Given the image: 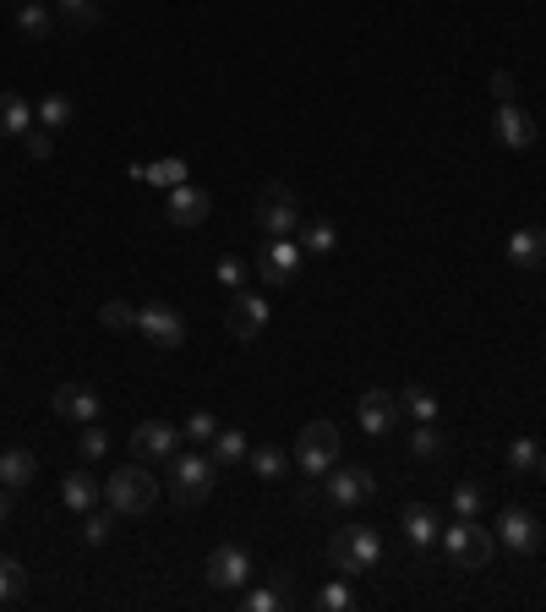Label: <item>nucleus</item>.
<instances>
[{
	"instance_id": "nucleus-1",
	"label": "nucleus",
	"mask_w": 546,
	"mask_h": 612,
	"mask_svg": "<svg viewBox=\"0 0 546 612\" xmlns=\"http://www.w3.org/2000/svg\"><path fill=\"white\" fill-rule=\"evenodd\" d=\"M383 564V536L372 525H339L334 542H328V569H339L345 580L350 575H372Z\"/></svg>"
},
{
	"instance_id": "nucleus-2",
	"label": "nucleus",
	"mask_w": 546,
	"mask_h": 612,
	"mask_svg": "<svg viewBox=\"0 0 546 612\" xmlns=\"http://www.w3.org/2000/svg\"><path fill=\"white\" fill-rule=\"evenodd\" d=\"M378 492V476L372 470H361V465H334V470H323L317 476V487L306 492V503H317V509H356V503H367Z\"/></svg>"
},
{
	"instance_id": "nucleus-3",
	"label": "nucleus",
	"mask_w": 546,
	"mask_h": 612,
	"mask_svg": "<svg viewBox=\"0 0 546 612\" xmlns=\"http://www.w3.org/2000/svg\"><path fill=\"white\" fill-rule=\"evenodd\" d=\"M105 498H110V509H116V514H148V509L159 503V481H153L148 459L121 465V470L105 481Z\"/></svg>"
},
{
	"instance_id": "nucleus-4",
	"label": "nucleus",
	"mask_w": 546,
	"mask_h": 612,
	"mask_svg": "<svg viewBox=\"0 0 546 612\" xmlns=\"http://www.w3.org/2000/svg\"><path fill=\"white\" fill-rule=\"evenodd\" d=\"M164 465H170V498H175L181 509H197V503H208V492H214V470H219L214 459L192 455V449H186V455L175 449V455L164 459Z\"/></svg>"
},
{
	"instance_id": "nucleus-5",
	"label": "nucleus",
	"mask_w": 546,
	"mask_h": 612,
	"mask_svg": "<svg viewBox=\"0 0 546 612\" xmlns=\"http://www.w3.org/2000/svg\"><path fill=\"white\" fill-rule=\"evenodd\" d=\"M437 547L448 553V564L454 569H481L487 558H492V531L487 525H476V520H443V536H437Z\"/></svg>"
},
{
	"instance_id": "nucleus-6",
	"label": "nucleus",
	"mask_w": 546,
	"mask_h": 612,
	"mask_svg": "<svg viewBox=\"0 0 546 612\" xmlns=\"http://www.w3.org/2000/svg\"><path fill=\"white\" fill-rule=\"evenodd\" d=\"M339 444H345V438H339V427H334V422H306V427H301V438H295V465L317 481L323 470H334V465H339Z\"/></svg>"
},
{
	"instance_id": "nucleus-7",
	"label": "nucleus",
	"mask_w": 546,
	"mask_h": 612,
	"mask_svg": "<svg viewBox=\"0 0 546 612\" xmlns=\"http://www.w3.org/2000/svg\"><path fill=\"white\" fill-rule=\"evenodd\" d=\"M203 575H208V586H214V591H247V586H252V575H258V564H252V553H247V547L225 542V547H214V553H208Z\"/></svg>"
},
{
	"instance_id": "nucleus-8",
	"label": "nucleus",
	"mask_w": 546,
	"mask_h": 612,
	"mask_svg": "<svg viewBox=\"0 0 546 612\" xmlns=\"http://www.w3.org/2000/svg\"><path fill=\"white\" fill-rule=\"evenodd\" d=\"M136 334H142L153 350H181V345H186V323H181V312L164 306V302L136 306Z\"/></svg>"
},
{
	"instance_id": "nucleus-9",
	"label": "nucleus",
	"mask_w": 546,
	"mask_h": 612,
	"mask_svg": "<svg viewBox=\"0 0 546 612\" xmlns=\"http://www.w3.org/2000/svg\"><path fill=\"white\" fill-rule=\"evenodd\" d=\"M258 225H263V236H290L295 241V230H301V208H295V192L290 186H263L258 192Z\"/></svg>"
},
{
	"instance_id": "nucleus-10",
	"label": "nucleus",
	"mask_w": 546,
	"mask_h": 612,
	"mask_svg": "<svg viewBox=\"0 0 546 612\" xmlns=\"http://www.w3.org/2000/svg\"><path fill=\"white\" fill-rule=\"evenodd\" d=\"M356 416H361V433L367 438H394V427H400V394L394 389H367L361 400H356Z\"/></svg>"
},
{
	"instance_id": "nucleus-11",
	"label": "nucleus",
	"mask_w": 546,
	"mask_h": 612,
	"mask_svg": "<svg viewBox=\"0 0 546 612\" xmlns=\"http://www.w3.org/2000/svg\"><path fill=\"white\" fill-rule=\"evenodd\" d=\"M225 328H230V339H241V345L263 339V328H269V302L252 296V291H236V296H230V312H225Z\"/></svg>"
},
{
	"instance_id": "nucleus-12",
	"label": "nucleus",
	"mask_w": 546,
	"mask_h": 612,
	"mask_svg": "<svg viewBox=\"0 0 546 612\" xmlns=\"http://www.w3.org/2000/svg\"><path fill=\"white\" fill-rule=\"evenodd\" d=\"M498 542H503L509 553L531 558V553L542 547V525H536V514H531V509H520V503H509V509L498 514Z\"/></svg>"
},
{
	"instance_id": "nucleus-13",
	"label": "nucleus",
	"mask_w": 546,
	"mask_h": 612,
	"mask_svg": "<svg viewBox=\"0 0 546 612\" xmlns=\"http://www.w3.org/2000/svg\"><path fill=\"white\" fill-rule=\"evenodd\" d=\"M492 138H498L503 149H536L542 132H536V116L509 99V105H498V116H492Z\"/></svg>"
},
{
	"instance_id": "nucleus-14",
	"label": "nucleus",
	"mask_w": 546,
	"mask_h": 612,
	"mask_svg": "<svg viewBox=\"0 0 546 612\" xmlns=\"http://www.w3.org/2000/svg\"><path fill=\"white\" fill-rule=\"evenodd\" d=\"M258 274L269 280V285H290L295 274H301V241H290V236H279V241H263V252H258Z\"/></svg>"
},
{
	"instance_id": "nucleus-15",
	"label": "nucleus",
	"mask_w": 546,
	"mask_h": 612,
	"mask_svg": "<svg viewBox=\"0 0 546 612\" xmlns=\"http://www.w3.org/2000/svg\"><path fill=\"white\" fill-rule=\"evenodd\" d=\"M164 214H170V225H181V230H192V225H203V219L214 214V197H208L203 186H192V181H181V186H170V203H164Z\"/></svg>"
},
{
	"instance_id": "nucleus-16",
	"label": "nucleus",
	"mask_w": 546,
	"mask_h": 612,
	"mask_svg": "<svg viewBox=\"0 0 546 612\" xmlns=\"http://www.w3.org/2000/svg\"><path fill=\"white\" fill-rule=\"evenodd\" d=\"M50 405H55V416H66V422H99V389H88V383H61L55 394H50Z\"/></svg>"
},
{
	"instance_id": "nucleus-17",
	"label": "nucleus",
	"mask_w": 546,
	"mask_h": 612,
	"mask_svg": "<svg viewBox=\"0 0 546 612\" xmlns=\"http://www.w3.org/2000/svg\"><path fill=\"white\" fill-rule=\"evenodd\" d=\"M175 449H181V427H170V422H136V433H132L136 459H170Z\"/></svg>"
},
{
	"instance_id": "nucleus-18",
	"label": "nucleus",
	"mask_w": 546,
	"mask_h": 612,
	"mask_svg": "<svg viewBox=\"0 0 546 612\" xmlns=\"http://www.w3.org/2000/svg\"><path fill=\"white\" fill-rule=\"evenodd\" d=\"M400 531H405L410 547H437V536H443V514H437L432 503H405V509H400Z\"/></svg>"
},
{
	"instance_id": "nucleus-19",
	"label": "nucleus",
	"mask_w": 546,
	"mask_h": 612,
	"mask_svg": "<svg viewBox=\"0 0 546 612\" xmlns=\"http://www.w3.org/2000/svg\"><path fill=\"white\" fill-rule=\"evenodd\" d=\"M509 263H514V269H542L546 263V236L536 225H520V230L509 236Z\"/></svg>"
},
{
	"instance_id": "nucleus-20",
	"label": "nucleus",
	"mask_w": 546,
	"mask_h": 612,
	"mask_svg": "<svg viewBox=\"0 0 546 612\" xmlns=\"http://www.w3.org/2000/svg\"><path fill=\"white\" fill-rule=\"evenodd\" d=\"M33 132V105L22 94H0V138H28Z\"/></svg>"
},
{
	"instance_id": "nucleus-21",
	"label": "nucleus",
	"mask_w": 546,
	"mask_h": 612,
	"mask_svg": "<svg viewBox=\"0 0 546 612\" xmlns=\"http://www.w3.org/2000/svg\"><path fill=\"white\" fill-rule=\"evenodd\" d=\"M33 116H39V127H44V132H66V127L77 121V105H72L66 94H44V99L33 105Z\"/></svg>"
},
{
	"instance_id": "nucleus-22",
	"label": "nucleus",
	"mask_w": 546,
	"mask_h": 612,
	"mask_svg": "<svg viewBox=\"0 0 546 612\" xmlns=\"http://www.w3.org/2000/svg\"><path fill=\"white\" fill-rule=\"evenodd\" d=\"M55 22L66 33H88L99 28V0H55Z\"/></svg>"
},
{
	"instance_id": "nucleus-23",
	"label": "nucleus",
	"mask_w": 546,
	"mask_h": 612,
	"mask_svg": "<svg viewBox=\"0 0 546 612\" xmlns=\"http://www.w3.org/2000/svg\"><path fill=\"white\" fill-rule=\"evenodd\" d=\"M61 492H66V509L88 514V509L99 503V476H88V470H72V476L61 481Z\"/></svg>"
},
{
	"instance_id": "nucleus-24",
	"label": "nucleus",
	"mask_w": 546,
	"mask_h": 612,
	"mask_svg": "<svg viewBox=\"0 0 546 612\" xmlns=\"http://www.w3.org/2000/svg\"><path fill=\"white\" fill-rule=\"evenodd\" d=\"M33 476H39V455L33 449H6L0 455V481L6 487H28Z\"/></svg>"
},
{
	"instance_id": "nucleus-25",
	"label": "nucleus",
	"mask_w": 546,
	"mask_h": 612,
	"mask_svg": "<svg viewBox=\"0 0 546 612\" xmlns=\"http://www.w3.org/2000/svg\"><path fill=\"white\" fill-rule=\"evenodd\" d=\"M17 33H22V39H50V33H55V17L44 11V0H28V6L17 11Z\"/></svg>"
},
{
	"instance_id": "nucleus-26",
	"label": "nucleus",
	"mask_w": 546,
	"mask_h": 612,
	"mask_svg": "<svg viewBox=\"0 0 546 612\" xmlns=\"http://www.w3.org/2000/svg\"><path fill=\"white\" fill-rule=\"evenodd\" d=\"M208 449H214V465H236V459H247V455H252L247 433H236V427H219Z\"/></svg>"
},
{
	"instance_id": "nucleus-27",
	"label": "nucleus",
	"mask_w": 546,
	"mask_h": 612,
	"mask_svg": "<svg viewBox=\"0 0 546 612\" xmlns=\"http://www.w3.org/2000/svg\"><path fill=\"white\" fill-rule=\"evenodd\" d=\"M136 181H153V186H181L186 181V159H159V164H132Z\"/></svg>"
},
{
	"instance_id": "nucleus-28",
	"label": "nucleus",
	"mask_w": 546,
	"mask_h": 612,
	"mask_svg": "<svg viewBox=\"0 0 546 612\" xmlns=\"http://www.w3.org/2000/svg\"><path fill=\"white\" fill-rule=\"evenodd\" d=\"M339 247V230L328 225V219H312L306 230H301V252H312V258H328Z\"/></svg>"
},
{
	"instance_id": "nucleus-29",
	"label": "nucleus",
	"mask_w": 546,
	"mask_h": 612,
	"mask_svg": "<svg viewBox=\"0 0 546 612\" xmlns=\"http://www.w3.org/2000/svg\"><path fill=\"white\" fill-rule=\"evenodd\" d=\"M410 455H415V459H443V455H448V438H443L432 422H421V427L410 433Z\"/></svg>"
},
{
	"instance_id": "nucleus-30",
	"label": "nucleus",
	"mask_w": 546,
	"mask_h": 612,
	"mask_svg": "<svg viewBox=\"0 0 546 612\" xmlns=\"http://www.w3.org/2000/svg\"><path fill=\"white\" fill-rule=\"evenodd\" d=\"M28 597V569L17 558H0V608L6 602H22Z\"/></svg>"
},
{
	"instance_id": "nucleus-31",
	"label": "nucleus",
	"mask_w": 546,
	"mask_h": 612,
	"mask_svg": "<svg viewBox=\"0 0 546 612\" xmlns=\"http://www.w3.org/2000/svg\"><path fill=\"white\" fill-rule=\"evenodd\" d=\"M481 503H487L481 481H459V487H454V514H459V520H481Z\"/></svg>"
},
{
	"instance_id": "nucleus-32",
	"label": "nucleus",
	"mask_w": 546,
	"mask_h": 612,
	"mask_svg": "<svg viewBox=\"0 0 546 612\" xmlns=\"http://www.w3.org/2000/svg\"><path fill=\"white\" fill-rule=\"evenodd\" d=\"M400 411H410L415 422H437V400H432L421 383H410L405 394H400Z\"/></svg>"
},
{
	"instance_id": "nucleus-33",
	"label": "nucleus",
	"mask_w": 546,
	"mask_h": 612,
	"mask_svg": "<svg viewBox=\"0 0 546 612\" xmlns=\"http://www.w3.org/2000/svg\"><path fill=\"white\" fill-rule=\"evenodd\" d=\"M110 531H116V509H99V514L88 509V520H83V542H88V547H105Z\"/></svg>"
},
{
	"instance_id": "nucleus-34",
	"label": "nucleus",
	"mask_w": 546,
	"mask_h": 612,
	"mask_svg": "<svg viewBox=\"0 0 546 612\" xmlns=\"http://www.w3.org/2000/svg\"><path fill=\"white\" fill-rule=\"evenodd\" d=\"M312 602H317V612H350L356 608V591H350L345 580H334V586H323Z\"/></svg>"
},
{
	"instance_id": "nucleus-35",
	"label": "nucleus",
	"mask_w": 546,
	"mask_h": 612,
	"mask_svg": "<svg viewBox=\"0 0 546 612\" xmlns=\"http://www.w3.org/2000/svg\"><path fill=\"white\" fill-rule=\"evenodd\" d=\"M536 465H542L536 438H514V444H509V470H514V476H525V470H536Z\"/></svg>"
},
{
	"instance_id": "nucleus-36",
	"label": "nucleus",
	"mask_w": 546,
	"mask_h": 612,
	"mask_svg": "<svg viewBox=\"0 0 546 612\" xmlns=\"http://www.w3.org/2000/svg\"><path fill=\"white\" fill-rule=\"evenodd\" d=\"M284 602H290L284 586H258V591H247V612H284Z\"/></svg>"
},
{
	"instance_id": "nucleus-37",
	"label": "nucleus",
	"mask_w": 546,
	"mask_h": 612,
	"mask_svg": "<svg viewBox=\"0 0 546 612\" xmlns=\"http://www.w3.org/2000/svg\"><path fill=\"white\" fill-rule=\"evenodd\" d=\"M247 459H252V470H258L263 481H279V476L290 470V455H279V449H252Z\"/></svg>"
},
{
	"instance_id": "nucleus-38",
	"label": "nucleus",
	"mask_w": 546,
	"mask_h": 612,
	"mask_svg": "<svg viewBox=\"0 0 546 612\" xmlns=\"http://www.w3.org/2000/svg\"><path fill=\"white\" fill-rule=\"evenodd\" d=\"M214 433H219V422H214L208 411H192V416H186V427H181V438H186V444H214Z\"/></svg>"
},
{
	"instance_id": "nucleus-39",
	"label": "nucleus",
	"mask_w": 546,
	"mask_h": 612,
	"mask_svg": "<svg viewBox=\"0 0 546 612\" xmlns=\"http://www.w3.org/2000/svg\"><path fill=\"white\" fill-rule=\"evenodd\" d=\"M77 455H83V459H105V455H110V433L88 422V427H83V438H77Z\"/></svg>"
},
{
	"instance_id": "nucleus-40",
	"label": "nucleus",
	"mask_w": 546,
	"mask_h": 612,
	"mask_svg": "<svg viewBox=\"0 0 546 612\" xmlns=\"http://www.w3.org/2000/svg\"><path fill=\"white\" fill-rule=\"evenodd\" d=\"M99 323L116 328V334H121V328H136V306L132 302H105L99 306Z\"/></svg>"
},
{
	"instance_id": "nucleus-41",
	"label": "nucleus",
	"mask_w": 546,
	"mask_h": 612,
	"mask_svg": "<svg viewBox=\"0 0 546 612\" xmlns=\"http://www.w3.org/2000/svg\"><path fill=\"white\" fill-rule=\"evenodd\" d=\"M219 285H225V291H241V285H247V263H241V258H219Z\"/></svg>"
},
{
	"instance_id": "nucleus-42",
	"label": "nucleus",
	"mask_w": 546,
	"mask_h": 612,
	"mask_svg": "<svg viewBox=\"0 0 546 612\" xmlns=\"http://www.w3.org/2000/svg\"><path fill=\"white\" fill-rule=\"evenodd\" d=\"M22 143H28V153H33V159H50V153H55V143H50V132H44V127H33Z\"/></svg>"
},
{
	"instance_id": "nucleus-43",
	"label": "nucleus",
	"mask_w": 546,
	"mask_h": 612,
	"mask_svg": "<svg viewBox=\"0 0 546 612\" xmlns=\"http://www.w3.org/2000/svg\"><path fill=\"white\" fill-rule=\"evenodd\" d=\"M492 99H498V105L514 99V77H509V72H492Z\"/></svg>"
},
{
	"instance_id": "nucleus-44",
	"label": "nucleus",
	"mask_w": 546,
	"mask_h": 612,
	"mask_svg": "<svg viewBox=\"0 0 546 612\" xmlns=\"http://www.w3.org/2000/svg\"><path fill=\"white\" fill-rule=\"evenodd\" d=\"M6 514H11V503H6V481H0V525H6Z\"/></svg>"
},
{
	"instance_id": "nucleus-45",
	"label": "nucleus",
	"mask_w": 546,
	"mask_h": 612,
	"mask_svg": "<svg viewBox=\"0 0 546 612\" xmlns=\"http://www.w3.org/2000/svg\"><path fill=\"white\" fill-rule=\"evenodd\" d=\"M542 481H546V455H542Z\"/></svg>"
}]
</instances>
